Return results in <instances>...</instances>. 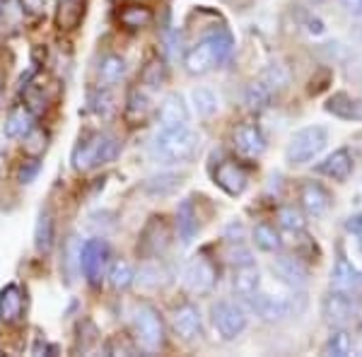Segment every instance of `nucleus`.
Returning a JSON list of instances; mask_svg holds the SVG:
<instances>
[{
	"mask_svg": "<svg viewBox=\"0 0 362 357\" xmlns=\"http://www.w3.org/2000/svg\"><path fill=\"white\" fill-rule=\"evenodd\" d=\"M198 152H201V136L189 124L162 128L150 145V155L165 165H186L196 160Z\"/></svg>",
	"mask_w": 362,
	"mask_h": 357,
	"instance_id": "f257e3e1",
	"label": "nucleus"
},
{
	"mask_svg": "<svg viewBox=\"0 0 362 357\" xmlns=\"http://www.w3.org/2000/svg\"><path fill=\"white\" fill-rule=\"evenodd\" d=\"M235 51V39L225 27L213 29L203 42H198L194 49L186 51L184 66L191 75H206L215 66H223Z\"/></svg>",
	"mask_w": 362,
	"mask_h": 357,
	"instance_id": "f03ea898",
	"label": "nucleus"
},
{
	"mask_svg": "<svg viewBox=\"0 0 362 357\" xmlns=\"http://www.w3.org/2000/svg\"><path fill=\"white\" fill-rule=\"evenodd\" d=\"M121 155V143L114 136L107 133H95V136L80 138V143L73 150V167L78 172L83 169H97L102 165H109Z\"/></svg>",
	"mask_w": 362,
	"mask_h": 357,
	"instance_id": "7ed1b4c3",
	"label": "nucleus"
},
{
	"mask_svg": "<svg viewBox=\"0 0 362 357\" xmlns=\"http://www.w3.org/2000/svg\"><path fill=\"white\" fill-rule=\"evenodd\" d=\"M326 143H329V131L324 126H307L302 131H297L290 138L288 148H285V162L290 167H302L309 165L312 160L324 152Z\"/></svg>",
	"mask_w": 362,
	"mask_h": 357,
	"instance_id": "20e7f679",
	"label": "nucleus"
},
{
	"mask_svg": "<svg viewBox=\"0 0 362 357\" xmlns=\"http://www.w3.org/2000/svg\"><path fill=\"white\" fill-rule=\"evenodd\" d=\"M133 329H136V341L145 353H157L165 345V324L162 316L150 304H140L133 314Z\"/></svg>",
	"mask_w": 362,
	"mask_h": 357,
	"instance_id": "39448f33",
	"label": "nucleus"
},
{
	"mask_svg": "<svg viewBox=\"0 0 362 357\" xmlns=\"http://www.w3.org/2000/svg\"><path fill=\"white\" fill-rule=\"evenodd\" d=\"M109 259H112V249L104 239H87V242L80 247V256H78V263H80V271H83L85 280L92 285V288H99L107 275V266H109Z\"/></svg>",
	"mask_w": 362,
	"mask_h": 357,
	"instance_id": "423d86ee",
	"label": "nucleus"
},
{
	"mask_svg": "<svg viewBox=\"0 0 362 357\" xmlns=\"http://www.w3.org/2000/svg\"><path fill=\"white\" fill-rule=\"evenodd\" d=\"M210 316H213V326L223 341H235V338H239L247 331V312L237 302H215L213 309H210Z\"/></svg>",
	"mask_w": 362,
	"mask_h": 357,
	"instance_id": "0eeeda50",
	"label": "nucleus"
},
{
	"mask_svg": "<svg viewBox=\"0 0 362 357\" xmlns=\"http://www.w3.org/2000/svg\"><path fill=\"white\" fill-rule=\"evenodd\" d=\"M218 285V268L206 256H196L184 268V288L194 295H208Z\"/></svg>",
	"mask_w": 362,
	"mask_h": 357,
	"instance_id": "6e6552de",
	"label": "nucleus"
},
{
	"mask_svg": "<svg viewBox=\"0 0 362 357\" xmlns=\"http://www.w3.org/2000/svg\"><path fill=\"white\" fill-rule=\"evenodd\" d=\"M172 326H174V331H177V336L186 343H194L198 338H203V316L198 312L196 304H191V302L174 309Z\"/></svg>",
	"mask_w": 362,
	"mask_h": 357,
	"instance_id": "1a4fd4ad",
	"label": "nucleus"
},
{
	"mask_svg": "<svg viewBox=\"0 0 362 357\" xmlns=\"http://www.w3.org/2000/svg\"><path fill=\"white\" fill-rule=\"evenodd\" d=\"M321 314H324V319L331 326H346L358 314V307L353 302V295H343V292L331 290L324 297V302H321Z\"/></svg>",
	"mask_w": 362,
	"mask_h": 357,
	"instance_id": "9d476101",
	"label": "nucleus"
},
{
	"mask_svg": "<svg viewBox=\"0 0 362 357\" xmlns=\"http://www.w3.org/2000/svg\"><path fill=\"white\" fill-rule=\"evenodd\" d=\"M232 143H235L237 152H242L244 157H261L268 148L266 136L261 133V128L251 121H244L235 128L232 133Z\"/></svg>",
	"mask_w": 362,
	"mask_h": 357,
	"instance_id": "9b49d317",
	"label": "nucleus"
},
{
	"mask_svg": "<svg viewBox=\"0 0 362 357\" xmlns=\"http://www.w3.org/2000/svg\"><path fill=\"white\" fill-rule=\"evenodd\" d=\"M259 288H261V273L256 261L235 266V273H232V292H235L239 300L251 302L259 295Z\"/></svg>",
	"mask_w": 362,
	"mask_h": 357,
	"instance_id": "f8f14e48",
	"label": "nucleus"
},
{
	"mask_svg": "<svg viewBox=\"0 0 362 357\" xmlns=\"http://www.w3.org/2000/svg\"><path fill=\"white\" fill-rule=\"evenodd\" d=\"M271 271L280 283L288 285V288H293V290H302L309 280L307 266L300 259H295V256H280V259L271 263Z\"/></svg>",
	"mask_w": 362,
	"mask_h": 357,
	"instance_id": "ddd939ff",
	"label": "nucleus"
},
{
	"mask_svg": "<svg viewBox=\"0 0 362 357\" xmlns=\"http://www.w3.org/2000/svg\"><path fill=\"white\" fill-rule=\"evenodd\" d=\"M213 179H215V184L223 189L227 196H242L244 191H247V186H249V177H247V172H244L242 167L237 165V162H232V160H225V162H220L218 169L213 172Z\"/></svg>",
	"mask_w": 362,
	"mask_h": 357,
	"instance_id": "4468645a",
	"label": "nucleus"
},
{
	"mask_svg": "<svg viewBox=\"0 0 362 357\" xmlns=\"http://www.w3.org/2000/svg\"><path fill=\"white\" fill-rule=\"evenodd\" d=\"M331 290L343 292V295H358L362 290V271L355 268L346 256H338L334 271H331Z\"/></svg>",
	"mask_w": 362,
	"mask_h": 357,
	"instance_id": "2eb2a0df",
	"label": "nucleus"
},
{
	"mask_svg": "<svg viewBox=\"0 0 362 357\" xmlns=\"http://www.w3.org/2000/svg\"><path fill=\"white\" fill-rule=\"evenodd\" d=\"M251 307L268 324H278V321H285L288 316H293V300H283V297L256 295L251 300Z\"/></svg>",
	"mask_w": 362,
	"mask_h": 357,
	"instance_id": "dca6fc26",
	"label": "nucleus"
},
{
	"mask_svg": "<svg viewBox=\"0 0 362 357\" xmlns=\"http://www.w3.org/2000/svg\"><path fill=\"white\" fill-rule=\"evenodd\" d=\"M191 119L189 107H186V99L179 92H172L162 99L160 111H157V121L162 128H172V126H186Z\"/></svg>",
	"mask_w": 362,
	"mask_h": 357,
	"instance_id": "f3484780",
	"label": "nucleus"
},
{
	"mask_svg": "<svg viewBox=\"0 0 362 357\" xmlns=\"http://www.w3.org/2000/svg\"><path fill=\"white\" fill-rule=\"evenodd\" d=\"M302 208H305V213L309 218H324L326 213H329L331 208V196L329 191L324 189V186L319 184V181H307L305 186H302Z\"/></svg>",
	"mask_w": 362,
	"mask_h": 357,
	"instance_id": "a211bd4d",
	"label": "nucleus"
},
{
	"mask_svg": "<svg viewBox=\"0 0 362 357\" xmlns=\"http://www.w3.org/2000/svg\"><path fill=\"white\" fill-rule=\"evenodd\" d=\"M326 114L336 116L341 121H362V102L355 97H350L348 92H336L329 97V102L324 104Z\"/></svg>",
	"mask_w": 362,
	"mask_h": 357,
	"instance_id": "6ab92c4d",
	"label": "nucleus"
},
{
	"mask_svg": "<svg viewBox=\"0 0 362 357\" xmlns=\"http://www.w3.org/2000/svg\"><path fill=\"white\" fill-rule=\"evenodd\" d=\"M353 157L346 148L336 150L334 155L326 157L321 165H317V172L324 174V177L334 179V181H348V177L353 174Z\"/></svg>",
	"mask_w": 362,
	"mask_h": 357,
	"instance_id": "aec40b11",
	"label": "nucleus"
},
{
	"mask_svg": "<svg viewBox=\"0 0 362 357\" xmlns=\"http://www.w3.org/2000/svg\"><path fill=\"white\" fill-rule=\"evenodd\" d=\"M177 230H179V239L184 244H191L196 239L198 230V213H196V206H194V198H186L181 201L179 206V213H177Z\"/></svg>",
	"mask_w": 362,
	"mask_h": 357,
	"instance_id": "412c9836",
	"label": "nucleus"
},
{
	"mask_svg": "<svg viewBox=\"0 0 362 357\" xmlns=\"http://www.w3.org/2000/svg\"><path fill=\"white\" fill-rule=\"evenodd\" d=\"M184 184V177L181 174H172V172H165V174H155L145 181V193L148 196H155V198H162V196H172L174 191L181 189Z\"/></svg>",
	"mask_w": 362,
	"mask_h": 357,
	"instance_id": "4be33fe9",
	"label": "nucleus"
},
{
	"mask_svg": "<svg viewBox=\"0 0 362 357\" xmlns=\"http://www.w3.org/2000/svg\"><path fill=\"white\" fill-rule=\"evenodd\" d=\"M32 128H34L32 111L22 104V107H15L13 111H10L8 121H5V126H3V133L8 138H25Z\"/></svg>",
	"mask_w": 362,
	"mask_h": 357,
	"instance_id": "5701e85b",
	"label": "nucleus"
},
{
	"mask_svg": "<svg viewBox=\"0 0 362 357\" xmlns=\"http://www.w3.org/2000/svg\"><path fill=\"white\" fill-rule=\"evenodd\" d=\"M22 292L17 285H8L3 292H0V319L8 321V324H15L17 319L22 316Z\"/></svg>",
	"mask_w": 362,
	"mask_h": 357,
	"instance_id": "b1692460",
	"label": "nucleus"
},
{
	"mask_svg": "<svg viewBox=\"0 0 362 357\" xmlns=\"http://www.w3.org/2000/svg\"><path fill=\"white\" fill-rule=\"evenodd\" d=\"M54 218H51L49 210H42L37 220V227H34V247H37L39 254H49L51 247H54Z\"/></svg>",
	"mask_w": 362,
	"mask_h": 357,
	"instance_id": "393cba45",
	"label": "nucleus"
},
{
	"mask_svg": "<svg viewBox=\"0 0 362 357\" xmlns=\"http://www.w3.org/2000/svg\"><path fill=\"white\" fill-rule=\"evenodd\" d=\"M99 83H104L107 87H112L116 83H121L126 75V61L121 56L116 54H109L102 58V63H99Z\"/></svg>",
	"mask_w": 362,
	"mask_h": 357,
	"instance_id": "a878e982",
	"label": "nucleus"
},
{
	"mask_svg": "<svg viewBox=\"0 0 362 357\" xmlns=\"http://www.w3.org/2000/svg\"><path fill=\"white\" fill-rule=\"evenodd\" d=\"M148 114H150L148 95H145V92H140V90L128 92V99H126V119H128V124H133V126L143 124V121L148 119Z\"/></svg>",
	"mask_w": 362,
	"mask_h": 357,
	"instance_id": "bb28decb",
	"label": "nucleus"
},
{
	"mask_svg": "<svg viewBox=\"0 0 362 357\" xmlns=\"http://www.w3.org/2000/svg\"><path fill=\"white\" fill-rule=\"evenodd\" d=\"M254 244L259 247L261 251H268V254H273V251H278L283 247V242H280V234L276 232V227L268 225V222H259V225L254 227Z\"/></svg>",
	"mask_w": 362,
	"mask_h": 357,
	"instance_id": "cd10ccee",
	"label": "nucleus"
},
{
	"mask_svg": "<svg viewBox=\"0 0 362 357\" xmlns=\"http://www.w3.org/2000/svg\"><path fill=\"white\" fill-rule=\"evenodd\" d=\"M271 99H273V92L268 90V87L261 83V80H254L247 92H244V102H247V107L251 111H264L271 107Z\"/></svg>",
	"mask_w": 362,
	"mask_h": 357,
	"instance_id": "c85d7f7f",
	"label": "nucleus"
},
{
	"mask_svg": "<svg viewBox=\"0 0 362 357\" xmlns=\"http://www.w3.org/2000/svg\"><path fill=\"white\" fill-rule=\"evenodd\" d=\"M259 80L273 92V95H276V92L288 90V85H290L288 70H285V66H280V63H271L268 68H264V73H261Z\"/></svg>",
	"mask_w": 362,
	"mask_h": 357,
	"instance_id": "c756f323",
	"label": "nucleus"
},
{
	"mask_svg": "<svg viewBox=\"0 0 362 357\" xmlns=\"http://www.w3.org/2000/svg\"><path fill=\"white\" fill-rule=\"evenodd\" d=\"M121 25L128 29H140V27H148L153 22V13L143 5H126L124 10L119 13Z\"/></svg>",
	"mask_w": 362,
	"mask_h": 357,
	"instance_id": "7c9ffc66",
	"label": "nucleus"
},
{
	"mask_svg": "<svg viewBox=\"0 0 362 357\" xmlns=\"http://www.w3.org/2000/svg\"><path fill=\"white\" fill-rule=\"evenodd\" d=\"M191 99H194V107L198 111V116H203V119L213 116L220 107L218 95H215L213 90H208V87H196V90L191 92Z\"/></svg>",
	"mask_w": 362,
	"mask_h": 357,
	"instance_id": "2f4dec72",
	"label": "nucleus"
},
{
	"mask_svg": "<svg viewBox=\"0 0 362 357\" xmlns=\"http://www.w3.org/2000/svg\"><path fill=\"white\" fill-rule=\"evenodd\" d=\"M85 8L80 0H61V8H58V25L63 29L78 27V22L83 20Z\"/></svg>",
	"mask_w": 362,
	"mask_h": 357,
	"instance_id": "473e14b6",
	"label": "nucleus"
},
{
	"mask_svg": "<svg viewBox=\"0 0 362 357\" xmlns=\"http://www.w3.org/2000/svg\"><path fill=\"white\" fill-rule=\"evenodd\" d=\"M350 350H353V341H350V333L343 331V329L331 331L329 341H326V345H324V355L346 357V355H350Z\"/></svg>",
	"mask_w": 362,
	"mask_h": 357,
	"instance_id": "72a5a7b5",
	"label": "nucleus"
},
{
	"mask_svg": "<svg viewBox=\"0 0 362 357\" xmlns=\"http://www.w3.org/2000/svg\"><path fill=\"white\" fill-rule=\"evenodd\" d=\"M133 280H136V275H133L131 263H126V261H116L112 266V271H109V285H112L116 292L128 290L133 285Z\"/></svg>",
	"mask_w": 362,
	"mask_h": 357,
	"instance_id": "f704fd0d",
	"label": "nucleus"
},
{
	"mask_svg": "<svg viewBox=\"0 0 362 357\" xmlns=\"http://www.w3.org/2000/svg\"><path fill=\"white\" fill-rule=\"evenodd\" d=\"M278 225L285 232H305V215L295 206H283L278 210Z\"/></svg>",
	"mask_w": 362,
	"mask_h": 357,
	"instance_id": "c9c22d12",
	"label": "nucleus"
},
{
	"mask_svg": "<svg viewBox=\"0 0 362 357\" xmlns=\"http://www.w3.org/2000/svg\"><path fill=\"white\" fill-rule=\"evenodd\" d=\"M167 78V70H165V63L160 61V58H153V61L145 66L143 70V83L150 87V90H157V87H162Z\"/></svg>",
	"mask_w": 362,
	"mask_h": 357,
	"instance_id": "e433bc0d",
	"label": "nucleus"
},
{
	"mask_svg": "<svg viewBox=\"0 0 362 357\" xmlns=\"http://www.w3.org/2000/svg\"><path fill=\"white\" fill-rule=\"evenodd\" d=\"M46 140H49V136L42 131V128H37L34 126L32 131L25 136V143H22V148H25L27 155H32V157H39L42 152L46 150Z\"/></svg>",
	"mask_w": 362,
	"mask_h": 357,
	"instance_id": "4c0bfd02",
	"label": "nucleus"
},
{
	"mask_svg": "<svg viewBox=\"0 0 362 357\" xmlns=\"http://www.w3.org/2000/svg\"><path fill=\"white\" fill-rule=\"evenodd\" d=\"M162 268L157 266V263H145L143 268H140V283L143 285H148V288H157V285L162 283Z\"/></svg>",
	"mask_w": 362,
	"mask_h": 357,
	"instance_id": "58836bf2",
	"label": "nucleus"
},
{
	"mask_svg": "<svg viewBox=\"0 0 362 357\" xmlns=\"http://www.w3.org/2000/svg\"><path fill=\"white\" fill-rule=\"evenodd\" d=\"M37 174H39V160L34 157V160H27L25 165L20 167V172H17V181H20V184H32Z\"/></svg>",
	"mask_w": 362,
	"mask_h": 357,
	"instance_id": "ea45409f",
	"label": "nucleus"
},
{
	"mask_svg": "<svg viewBox=\"0 0 362 357\" xmlns=\"http://www.w3.org/2000/svg\"><path fill=\"white\" fill-rule=\"evenodd\" d=\"M92 109L99 111V114H109V109H112V97L107 95V92H97V95H92Z\"/></svg>",
	"mask_w": 362,
	"mask_h": 357,
	"instance_id": "a19ab883",
	"label": "nucleus"
},
{
	"mask_svg": "<svg viewBox=\"0 0 362 357\" xmlns=\"http://www.w3.org/2000/svg\"><path fill=\"white\" fill-rule=\"evenodd\" d=\"M44 3H46V0H20L25 15H32V17H37V15L44 13Z\"/></svg>",
	"mask_w": 362,
	"mask_h": 357,
	"instance_id": "79ce46f5",
	"label": "nucleus"
},
{
	"mask_svg": "<svg viewBox=\"0 0 362 357\" xmlns=\"http://www.w3.org/2000/svg\"><path fill=\"white\" fill-rule=\"evenodd\" d=\"M346 232L353 234V237H358L360 242H362V213L353 215V218L346 220Z\"/></svg>",
	"mask_w": 362,
	"mask_h": 357,
	"instance_id": "37998d69",
	"label": "nucleus"
},
{
	"mask_svg": "<svg viewBox=\"0 0 362 357\" xmlns=\"http://www.w3.org/2000/svg\"><path fill=\"white\" fill-rule=\"evenodd\" d=\"M341 5L346 8V13H348V15L362 17V0H341Z\"/></svg>",
	"mask_w": 362,
	"mask_h": 357,
	"instance_id": "c03bdc74",
	"label": "nucleus"
},
{
	"mask_svg": "<svg viewBox=\"0 0 362 357\" xmlns=\"http://www.w3.org/2000/svg\"><path fill=\"white\" fill-rule=\"evenodd\" d=\"M307 29H309V34H314V37H321V34L326 32L324 22H321L319 17H312V20L307 22Z\"/></svg>",
	"mask_w": 362,
	"mask_h": 357,
	"instance_id": "a18cd8bd",
	"label": "nucleus"
}]
</instances>
